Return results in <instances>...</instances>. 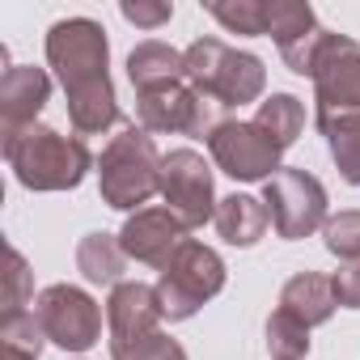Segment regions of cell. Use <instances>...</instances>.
Segmentation results:
<instances>
[{
  "label": "cell",
  "instance_id": "obj_1",
  "mask_svg": "<svg viewBox=\"0 0 360 360\" xmlns=\"http://www.w3.org/2000/svg\"><path fill=\"white\" fill-rule=\"evenodd\" d=\"M0 148L26 191H77L94 169V157L81 136H60L43 123L0 131Z\"/></svg>",
  "mask_w": 360,
  "mask_h": 360
},
{
  "label": "cell",
  "instance_id": "obj_2",
  "mask_svg": "<svg viewBox=\"0 0 360 360\" xmlns=\"http://www.w3.org/2000/svg\"><path fill=\"white\" fill-rule=\"evenodd\" d=\"M98 191L102 204L119 212H140L153 195H161V153L144 127H123L98 161Z\"/></svg>",
  "mask_w": 360,
  "mask_h": 360
},
{
  "label": "cell",
  "instance_id": "obj_3",
  "mask_svg": "<svg viewBox=\"0 0 360 360\" xmlns=\"http://www.w3.org/2000/svg\"><path fill=\"white\" fill-rule=\"evenodd\" d=\"M183 56H187V85L195 94H204L208 102H217L221 110L259 102L267 89L263 60L250 51H238L221 39H195Z\"/></svg>",
  "mask_w": 360,
  "mask_h": 360
},
{
  "label": "cell",
  "instance_id": "obj_4",
  "mask_svg": "<svg viewBox=\"0 0 360 360\" xmlns=\"http://www.w3.org/2000/svg\"><path fill=\"white\" fill-rule=\"evenodd\" d=\"M221 288H225V259L212 246L195 242V238H187L174 250V259L161 267V280L153 284L157 309L169 322L195 318L204 309V301H212Z\"/></svg>",
  "mask_w": 360,
  "mask_h": 360
},
{
  "label": "cell",
  "instance_id": "obj_5",
  "mask_svg": "<svg viewBox=\"0 0 360 360\" xmlns=\"http://www.w3.org/2000/svg\"><path fill=\"white\" fill-rule=\"evenodd\" d=\"M47 64L56 68L64 94H81L94 89L102 81H110L106 64H110V43L106 30L94 18H64L47 30Z\"/></svg>",
  "mask_w": 360,
  "mask_h": 360
},
{
  "label": "cell",
  "instance_id": "obj_6",
  "mask_svg": "<svg viewBox=\"0 0 360 360\" xmlns=\"http://www.w3.org/2000/svg\"><path fill=\"white\" fill-rule=\"evenodd\" d=\"M263 204L271 217V229L284 242H301L309 233H318L330 217H326V187L309 169H292L284 165L280 174H271L263 183Z\"/></svg>",
  "mask_w": 360,
  "mask_h": 360
},
{
  "label": "cell",
  "instance_id": "obj_7",
  "mask_svg": "<svg viewBox=\"0 0 360 360\" xmlns=\"http://www.w3.org/2000/svg\"><path fill=\"white\" fill-rule=\"evenodd\" d=\"M161 200L187 229H200L217 217V178L195 148H169L161 157Z\"/></svg>",
  "mask_w": 360,
  "mask_h": 360
},
{
  "label": "cell",
  "instance_id": "obj_8",
  "mask_svg": "<svg viewBox=\"0 0 360 360\" xmlns=\"http://www.w3.org/2000/svg\"><path fill=\"white\" fill-rule=\"evenodd\" d=\"M208 153L217 161L221 174H229L233 183H267L271 174H280V144L250 119H225L212 136H208Z\"/></svg>",
  "mask_w": 360,
  "mask_h": 360
},
{
  "label": "cell",
  "instance_id": "obj_9",
  "mask_svg": "<svg viewBox=\"0 0 360 360\" xmlns=\"http://www.w3.org/2000/svg\"><path fill=\"white\" fill-rule=\"evenodd\" d=\"M217 102H208L204 94H195L187 81H174L148 94H136V119L140 127L153 131H174V136H212L225 119H217Z\"/></svg>",
  "mask_w": 360,
  "mask_h": 360
},
{
  "label": "cell",
  "instance_id": "obj_10",
  "mask_svg": "<svg viewBox=\"0 0 360 360\" xmlns=\"http://www.w3.org/2000/svg\"><path fill=\"white\" fill-rule=\"evenodd\" d=\"M34 314L43 322L47 343L64 352H89L102 339V309L77 284H47L34 301Z\"/></svg>",
  "mask_w": 360,
  "mask_h": 360
},
{
  "label": "cell",
  "instance_id": "obj_11",
  "mask_svg": "<svg viewBox=\"0 0 360 360\" xmlns=\"http://www.w3.org/2000/svg\"><path fill=\"white\" fill-rule=\"evenodd\" d=\"M106 326H110V360H127L140 343L161 330L157 292L140 280H123L106 297Z\"/></svg>",
  "mask_w": 360,
  "mask_h": 360
},
{
  "label": "cell",
  "instance_id": "obj_12",
  "mask_svg": "<svg viewBox=\"0 0 360 360\" xmlns=\"http://www.w3.org/2000/svg\"><path fill=\"white\" fill-rule=\"evenodd\" d=\"M183 242H187V225L178 221L169 208H140L119 229L123 255L136 259V263H148V267H165Z\"/></svg>",
  "mask_w": 360,
  "mask_h": 360
},
{
  "label": "cell",
  "instance_id": "obj_13",
  "mask_svg": "<svg viewBox=\"0 0 360 360\" xmlns=\"http://www.w3.org/2000/svg\"><path fill=\"white\" fill-rule=\"evenodd\" d=\"M51 98V77L34 64H18L0 77V131H18L39 119Z\"/></svg>",
  "mask_w": 360,
  "mask_h": 360
},
{
  "label": "cell",
  "instance_id": "obj_14",
  "mask_svg": "<svg viewBox=\"0 0 360 360\" xmlns=\"http://www.w3.org/2000/svg\"><path fill=\"white\" fill-rule=\"evenodd\" d=\"M314 102H318V119L360 110V43L356 39L314 77Z\"/></svg>",
  "mask_w": 360,
  "mask_h": 360
},
{
  "label": "cell",
  "instance_id": "obj_15",
  "mask_svg": "<svg viewBox=\"0 0 360 360\" xmlns=\"http://www.w3.org/2000/svg\"><path fill=\"white\" fill-rule=\"evenodd\" d=\"M127 81L136 85V94H148V89H161V85H174V81H187V56L174 51L169 43H140L131 56H127Z\"/></svg>",
  "mask_w": 360,
  "mask_h": 360
},
{
  "label": "cell",
  "instance_id": "obj_16",
  "mask_svg": "<svg viewBox=\"0 0 360 360\" xmlns=\"http://www.w3.org/2000/svg\"><path fill=\"white\" fill-rule=\"evenodd\" d=\"M280 309L305 326H322L335 314V284L322 271H301L280 288Z\"/></svg>",
  "mask_w": 360,
  "mask_h": 360
},
{
  "label": "cell",
  "instance_id": "obj_17",
  "mask_svg": "<svg viewBox=\"0 0 360 360\" xmlns=\"http://www.w3.org/2000/svg\"><path fill=\"white\" fill-rule=\"evenodd\" d=\"M212 225H217V233H221L229 246H255V242L267 233L271 217H267V204H263V200H255V195H246V191H233V195H225V200L217 204Z\"/></svg>",
  "mask_w": 360,
  "mask_h": 360
},
{
  "label": "cell",
  "instance_id": "obj_18",
  "mask_svg": "<svg viewBox=\"0 0 360 360\" xmlns=\"http://www.w3.org/2000/svg\"><path fill=\"white\" fill-rule=\"evenodd\" d=\"M123 267H127V255L119 246V233H85L81 238V246H77V271L89 284L115 288V284H123L119 280Z\"/></svg>",
  "mask_w": 360,
  "mask_h": 360
},
{
  "label": "cell",
  "instance_id": "obj_19",
  "mask_svg": "<svg viewBox=\"0 0 360 360\" xmlns=\"http://www.w3.org/2000/svg\"><path fill=\"white\" fill-rule=\"evenodd\" d=\"M68 119L77 127V136H102L119 123V98H115V85L102 81L94 89H81V94H68Z\"/></svg>",
  "mask_w": 360,
  "mask_h": 360
},
{
  "label": "cell",
  "instance_id": "obj_20",
  "mask_svg": "<svg viewBox=\"0 0 360 360\" xmlns=\"http://www.w3.org/2000/svg\"><path fill=\"white\" fill-rule=\"evenodd\" d=\"M352 39L347 34H330V30H309L305 39H297V43H288V47H280V56H284V64H288V72H297V77H318L343 47H347Z\"/></svg>",
  "mask_w": 360,
  "mask_h": 360
},
{
  "label": "cell",
  "instance_id": "obj_21",
  "mask_svg": "<svg viewBox=\"0 0 360 360\" xmlns=\"http://www.w3.org/2000/svg\"><path fill=\"white\" fill-rule=\"evenodd\" d=\"M318 131L326 136L330 144V157L343 174V183L360 187V110L356 115H330V119H318Z\"/></svg>",
  "mask_w": 360,
  "mask_h": 360
},
{
  "label": "cell",
  "instance_id": "obj_22",
  "mask_svg": "<svg viewBox=\"0 0 360 360\" xmlns=\"http://www.w3.org/2000/svg\"><path fill=\"white\" fill-rule=\"evenodd\" d=\"M255 123H259L280 148H292L297 136L305 131V106H301V98H292V94H271V98L259 102Z\"/></svg>",
  "mask_w": 360,
  "mask_h": 360
},
{
  "label": "cell",
  "instance_id": "obj_23",
  "mask_svg": "<svg viewBox=\"0 0 360 360\" xmlns=\"http://www.w3.org/2000/svg\"><path fill=\"white\" fill-rule=\"evenodd\" d=\"M43 343H47V335H43V322L34 309L0 318V360H39Z\"/></svg>",
  "mask_w": 360,
  "mask_h": 360
},
{
  "label": "cell",
  "instance_id": "obj_24",
  "mask_svg": "<svg viewBox=\"0 0 360 360\" xmlns=\"http://www.w3.org/2000/svg\"><path fill=\"white\" fill-rule=\"evenodd\" d=\"M208 13L229 34H267L271 30V0H208Z\"/></svg>",
  "mask_w": 360,
  "mask_h": 360
},
{
  "label": "cell",
  "instance_id": "obj_25",
  "mask_svg": "<svg viewBox=\"0 0 360 360\" xmlns=\"http://www.w3.org/2000/svg\"><path fill=\"white\" fill-rule=\"evenodd\" d=\"M267 356L271 360H305L309 356V326L292 314L276 309L267 318Z\"/></svg>",
  "mask_w": 360,
  "mask_h": 360
},
{
  "label": "cell",
  "instance_id": "obj_26",
  "mask_svg": "<svg viewBox=\"0 0 360 360\" xmlns=\"http://www.w3.org/2000/svg\"><path fill=\"white\" fill-rule=\"evenodd\" d=\"M309 30H318V22H314V9L305 5V0H271V39H276V47H288V43H297V39H305Z\"/></svg>",
  "mask_w": 360,
  "mask_h": 360
},
{
  "label": "cell",
  "instance_id": "obj_27",
  "mask_svg": "<svg viewBox=\"0 0 360 360\" xmlns=\"http://www.w3.org/2000/svg\"><path fill=\"white\" fill-rule=\"evenodd\" d=\"M322 242L335 259L360 263V212H339L322 225Z\"/></svg>",
  "mask_w": 360,
  "mask_h": 360
},
{
  "label": "cell",
  "instance_id": "obj_28",
  "mask_svg": "<svg viewBox=\"0 0 360 360\" xmlns=\"http://www.w3.org/2000/svg\"><path fill=\"white\" fill-rule=\"evenodd\" d=\"M34 301V271L22 250L9 246V284H5V314H22Z\"/></svg>",
  "mask_w": 360,
  "mask_h": 360
},
{
  "label": "cell",
  "instance_id": "obj_29",
  "mask_svg": "<svg viewBox=\"0 0 360 360\" xmlns=\"http://www.w3.org/2000/svg\"><path fill=\"white\" fill-rule=\"evenodd\" d=\"M119 13H123V22H131L140 30H157L174 18V5H165V0H123Z\"/></svg>",
  "mask_w": 360,
  "mask_h": 360
},
{
  "label": "cell",
  "instance_id": "obj_30",
  "mask_svg": "<svg viewBox=\"0 0 360 360\" xmlns=\"http://www.w3.org/2000/svg\"><path fill=\"white\" fill-rule=\"evenodd\" d=\"M330 284H335V305L360 309V263H343V267L330 276Z\"/></svg>",
  "mask_w": 360,
  "mask_h": 360
},
{
  "label": "cell",
  "instance_id": "obj_31",
  "mask_svg": "<svg viewBox=\"0 0 360 360\" xmlns=\"http://www.w3.org/2000/svg\"><path fill=\"white\" fill-rule=\"evenodd\" d=\"M127 360H187V352H183V343H178V339H169V335H153L148 343H140Z\"/></svg>",
  "mask_w": 360,
  "mask_h": 360
}]
</instances>
